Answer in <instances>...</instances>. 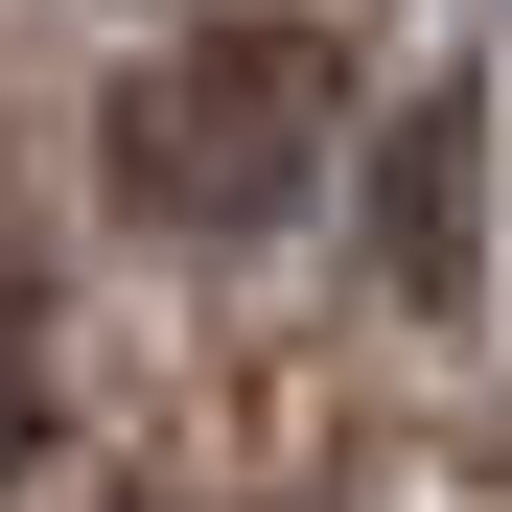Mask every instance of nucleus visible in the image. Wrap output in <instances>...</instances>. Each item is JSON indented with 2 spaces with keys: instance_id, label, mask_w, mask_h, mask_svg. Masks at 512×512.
I'll list each match as a JSON object with an SVG mask.
<instances>
[{
  "instance_id": "1",
  "label": "nucleus",
  "mask_w": 512,
  "mask_h": 512,
  "mask_svg": "<svg viewBox=\"0 0 512 512\" xmlns=\"http://www.w3.org/2000/svg\"><path fill=\"white\" fill-rule=\"evenodd\" d=\"M94 140H117V210L210 256V233H280V210L326 187L350 70H326L303 24H187V47H140V70H117V117H94Z\"/></svg>"
},
{
  "instance_id": "2",
  "label": "nucleus",
  "mask_w": 512,
  "mask_h": 512,
  "mask_svg": "<svg viewBox=\"0 0 512 512\" xmlns=\"http://www.w3.org/2000/svg\"><path fill=\"white\" fill-rule=\"evenodd\" d=\"M47 419V350H24V280H0V443Z\"/></svg>"
}]
</instances>
